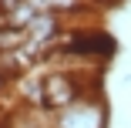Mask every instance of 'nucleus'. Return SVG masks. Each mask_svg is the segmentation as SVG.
Instances as JSON below:
<instances>
[{
    "label": "nucleus",
    "mask_w": 131,
    "mask_h": 128,
    "mask_svg": "<svg viewBox=\"0 0 131 128\" xmlns=\"http://www.w3.org/2000/svg\"><path fill=\"white\" fill-rule=\"evenodd\" d=\"M54 128H108L104 94H81L74 105L54 111Z\"/></svg>",
    "instance_id": "f257e3e1"
},
{
    "label": "nucleus",
    "mask_w": 131,
    "mask_h": 128,
    "mask_svg": "<svg viewBox=\"0 0 131 128\" xmlns=\"http://www.w3.org/2000/svg\"><path fill=\"white\" fill-rule=\"evenodd\" d=\"M37 14H40V10H37V7L30 4V0H24L20 7H14L10 14H4V20L10 24V27H17V31H27L30 24L37 20Z\"/></svg>",
    "instance_id": "423d86ee"
},
{
    "label": "nucleus",
    "mask_w": 131,
    "mask_h": 128,
    "mask_svg": "<svg viewBox=\"0 0 131 128\" xmlns=\"http://www.w3.org/2000/svg\"><path fill=\"white\" fill-rule=\"evenodd\" d=\"M81 7H84V0H47V10H54V14H61V17L77 14Z\"/></svg>",
    "instance_id": "0eeeda50"
},
{
    "label": "nucleus",
    "mask_w": 131,
    "mask_h": 128,
    "mask_svg": "<svg viewBox=\"0 0 131 128\" xmlns=\"http://www.w3.org/2000/svg\"><path fill=\"white\" fill-rule=\"evenodd\" d=\"M81 94H84L81 71L47 67V74H44V105H47V111H61V108L74 105Z\"/></svg>",
    "instance_id": "f03ea898"
},
{
    "label": "nucleus",
    "mask_w": 131,
    "mask_h": 128,
    "mask_svg": "<svg viewBox=\"0 0 131 128\" xmlns=\"http://www.w3.org/2000/svg\"><path fill=\"white\" fill-rule=\"evenodd\" d=\"M4 128H54V111L30 108V105H17L4 118Z\"/></svg>",
    "instance_id": "39448f33"
},
{
    "label": "nucleus",
    "mask_w": 131,
    "mask_h": 128,
    "mask_svg": "<svg viewBox=\"0 0 131 128\" xmlns=\"http://www.w3.org/2000/svg\"><path fill=\"white\" fill-rule=\"evenodd\" d=\"M64 47L74 51V54H81V57H88V61H97V64H101V61H108V57L114 54V37L104 34V31H91V27H84V31H67Z\"/></svg>",
    "instance_id": "7ed1b4c3"
},
{
    "label": "nucleus",
    "mask_w": 131,
    "mask_h": 128,
    "mask_svg": "<svg viewBox=\"0 0 131 128\" xmlns=\"http://www.w3.org/2000/svg\"><path fill=\"white\" fill-rule=\"evenodd\" d=\"M24 0H0V14H10L14 7H20Z\"/></svg>",
    "instance_id": "6e6552de"
},
{
    "label": "nucleus",
    "mask_w": 131,
    "mask_h": 128,
    "mask_svg": "<svg viewBox=\"0 0 131 128\" xmlns=\"http://www.w3.org/2000/svg\"><path fill=\"white\" fill-rule=\"evenodd\" d=\"M44 74L47 71H40V64H37V67H30V71H24V74L14 78V94L20 98V105L47 108L44 105Z\"/></svg>",
    "instance_id": "20e7f679"
}]
</instances>
